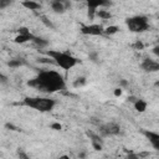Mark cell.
I'll return each instance as SVG.
<instances>
[{
  "mask_svg": "<svg viewBox=\"0 0 159 159\" xmlns=\"http://www.w3.org/2000/svg\"><path fill=\"white\" fill-rule=\"evenodd\" d=\"M27 84L43 93H53L65 89L66 82L62 75L55 70H43L27 82Z\"/></svg>",
  "mask_w": 159,
  "mask_h": 159,
  "instance_id": "cell-1",
  "label": "cell"
},
{
  "mask_svg": "<svg viewBox=\"0 0 159 159\" xmlns=\"http://www.w3.org/2000/svg\"><path fill=\"white\" fill-rule=\"evenodd\" d=\"M46 53L53 61V63L56 66H58L60 68H62L65 71H68V70L73 68L80 62V60L77 57H75L73 55H71L68 52L60 51V50H50Z\"/></svg>",
  "mask_w": 159,
  "mask_h": 159,
  "instance_id": "cell-2",
  "label": "cell"
},
{
  "mask_svg": "<svg viewBox=\"0 0 159 159\" xmlns=\"http://www.w3.org/2000/svg\"><path fill=\"white\" fill-rule=\"evenodd\" d=\"M22 104L39 112H51L56 106V101L48 97H25Z\"/></svg>",
  "mask_w": 159,
  "mask_h": 159,
  "instance_id": "cell-3",
  "label": "cell"
},
{
  "mask_svg": "<svg viewBox=\"0 0 159 159\" xmlns=\"http://www.w3.org/2000/svg\"><path fill=\"white\" fill-rule=\"evenodd\" d=\"M125 25L130 32L140 34L149 30V20L144 15H135L125 19Z\"/></svg>",
  "mask_w": 159,
  "mask_h": 159,
  "instance_id": "cell-4",
  "label": "cell"
},
{
  "mask_svg": "<svg viewBox=\"0 0 159 159\" xmlns=\"http://www.w3.org/2000/svg\"><path fill=\"white\" fill-rule=\"evenodd\" d=\"M99 135L103 137H113V135H118L120 133V125L117 124L116 122H109V123H104L101 124L99 127Z\"/></svg>",
  "mask_w": 159,
  "mask_h": 159,
  "instance_id": "cell-5",
  "label": "cell"
},
{
  "mask_svg": "<svg viewBox=\"0 0 159 159\" xmlns=\"http://www.w3.org/2000/svg\"><path fill=\"white\" fill-rule=\"evenodd\" d=\"M80 31L83 35H88V36H102L104 29L99 24H89V25H82Z\"/></svg>",
  "mask_w": 159,
  "mask_h": 159,
  "instance_id": "cell-6",
  "label": "cell"
},
{
  "mask_svg": "<svg viewBox=\"0 0 159 159\" xmlns=\"http://www.w3.org/2000/svg\"><path fill=\"white\" fill-rule=\"evenodd\" d=\"M102 6H111V2L109 1H104V0H89V1H87L88 17L93 19L96 16V11L98 9H101Z\"/></svg>",
  "mask_w": 159,
  "mask_h": 159,
  "instance_id": "cell-7",
  "label": "cell"
},
{
  "mask_svg": "<svg viewBox=\"0 0 159 159\" xmlns=\"http://www.w3.org/2000/svg\"><path fill=\"white\" fill-rule=\"evenodd\" d=\"M140 68L144 71V72H148V73H153V72H158L159 71V62L153 60V58H144L140 63Z\"/></svg>",
  "mask_w": 159,
  "mask_h": 159,
  "instance_id": "cell-8",
  "label": "cell"
},
{
  "mask_svg": "<svg viewBox=\"0 0 159 159\" xmlns=\"http://www.w3.org/2000/svg\"><path fill=\"white\" fill-rule=\"evenodd\" d=\"M50 6H51L53 12L63 14L67 10V7L70 6V2H66V1H62V0H52V1H50Z\"/></svg>",
  "mask_w": 159,
  "mask_h": 159,
  "instance_id": "cell-9",
  "label": "cell"
},
{
  "mask_svg": "<svg viewBox=\"0 0 159 159\" xmlns=\"http://www.w3.org/2000/svg\"><path fill=\"white\" fill-rule=\"evenodd\" d=\"M87 135L89 137L91 144L94 148V150H102V148H103V139H102V137L99 134H97V133L91 132V130H87Z\"/></svg>",
  "mask_w": 159,
  "mask_h": 159,
  "instance_id": "cell-10",
  "label": "cell"
},
{
  "mask_svg": "<svg viewBox=\"0 0 159 159\" xmlns=\"http://www.w3.org/2000/svg\"><path fill=\"white\" fill-rule=\"evenodd\" d=\"M143 134L149 140V143L152 144V147L155 150H158L159 149V134L157 132H153V130H143Z\"/></svg>",
  "mask_w": 159,
  "mask_h": 159,
  "instance_id": "cell-11",
  "label": "cell"
},
{
  "mask_svg": "<svg viewBox=\"0 0 159 159\" xmlns=\"http://www.w3.org/2000/svg\"><path fill=\"white\" fill-rule=\"evenodd\" d=\"M21 5L24 7H26L27 10H32V11H36V10L41 9V4L37 2V1H32V0H25V1L21 2Z\"/></svg>",
  "mask_w": 159,
  "mask_h": 159,
  "instance_id": "cell-12",
  "label": "cell"
},
{
  "mask_svg": "<svg viewBox=\"0 0 159 159\" xmlns=\"http://www.w3.org/2000/svg\"><path fill=\"white\" fill-rule=\"evenodd\" d=\"M34 36H35V35H32L31 32H30V34H25V35H17L14 41H15L16 43H25V42L32 41Z\"/></svg>",
  "mask_w": 159,
  "mask_h": 159,
  "instance_id": "cell-13",
  "label": "cell"
},
{
  "mask_svg": "<svg viewBox=\"0 0 159 159\" xmlns=\"http://www.w3.org/2000/svg\"><path fill=\"white\" fill-rule=\"evenodd\" d=\"M31 42H34V45L37 47V48H45L47 45H48V42H47V40H45V39H42V37H39V36H34V39H32V41Z\"/></svg>",
  "mask_w": 159,
  "mask_h": 159,
  "instance_id": "cell-14",
  "label": "cell"
},
{
  "mask_svg": "<svg viewBox=\"0 0 159 159\" xmlns=\"http://www.w3.org/2000/svg\"><path fill=\"white\" fill-rule=\"evenodd\" d=\"M133 106H134L135 111L139 112V113H143L147 109V102L143 101V99H139V98H137V101L133 103Z\"/></svg>",
  "mask_w": 159,
  "mask_h": 159,
  "instance_id": "cell-15",
  "label": "cell"
},
{
  "mask_svg": "<svg viewBox=\"0 0 159 159\" xmlns=\"http://www.w3.org/2000/svg\"><path fill=\"white\" fill-rule=\"evenodd\" d=\"M96 16H98V17L102 19V20H109V19L112 17L111 12H109L108 10H104V9H98V10L96 11Z\"/></svg>",
  "mask_w": 159,
  "mask_h": 159,
  "instance_id": "cell-16",
  "label": "cell"
},
{
  "mask_svg": "<svg viewBox=\"0 0 159 159\" xmlns=\"http://www.w3.org/2000/svg\"><path fill=\"white\" fill-rule=\"evenodd\" d=\"M22 65H25V61L22 58H12L7 62V66L11 68H17V67H21Z\"/></svg>",
  "mask_w": 159,
  "mask_h": 159,
  "instance_id": "cell-17",
  "label": "cell"
},
{
  "mask_svg": "<svg viewBox=\"0 0 159 159\" xmlns=\"http://www.w3.org/2000/svg\"><path fill=\"white\" fill-rule=\"evenodd\" d=\"M118 31H119V27H118V26H116V25H109L108 27H106V29H104V31H103V35H107V36H112V35L117 34Z\"/></svg>",
  "mask_w": 159,
  "mask_h": 159,
  "instance_id": "cell-18",
  "label": "cell"
},
{
  "mask_svg": "<svg viewBox=\"0 0 159 159\" xmlns=\"http://www.w3.org/2000/svg\"><path fill=\"white\" fill-rule=\"evenodd\" d=\"M86 83H87L86 77H78V78H76L73 81V87L75 88H80V87H83Z\"/></svg>",
  "mask_w": 159,
  "mask_h": 159,
  "instance_id": "cell-19",
  "label": "cell"
},
{
  "mask_svg": "<svg viewBox=\"0 0 159 159\" xmlns=\"http://www.w3.org/2000/svg\"><path fill=\"white\" fill-rule=\"evenodd\" d=\"M16 153H17V158H19V159H31L30 155H29L24 149H21V148H19Z\"/></svg>",
  "mask_w": 159,
  "mask_h": 159,
  "instance_id": "cell-20",
  "label": "cell"
},
{
  "mask_svg": "<svg viewBox=\"0 0 159 159\" xmlns=\"http://www.w3.org/2000/svg\"><path fill=\"white\" fill-rule=\"evenodd\" d=\"M40 20H41V21H42V22H43V24H45L47 27H50V29H55V26L52 25V22H51V21H50V20H48L46 16L41 15V16H40Z\"/></svg>",
  "mask_w": 159,
  "mask_h": 159,
  "instance_id": "cell-21",
  "label": "cell"
},
{
  "mask_svg": "<svg viewBox=\"0 0 159 159\" xmlns=\"http://www.w3.org/2000/svg\"><path fill=\"white\" fill-rule=\"evenodd\" d=\"M132 47H133L134 50L139 51V50H143V48H144V43H143L142 41H139V40H138V41H135V42L132 45Z\"/></svg>",
  "mask_w": 159,
  "mask_h": 159,
  "instance_id": "cell-22",
  "label": "cell"
},
{
  "mask_svg": "<svg viewBox=\"0 0 159 159\" xmlns=\"http://www.w3.org/2000/svg\"><path fill=\"white\" fill-rule=\"evenodd\" d=\"M0 83H2V84H7V83H9L7 76H5V75L1 73V72H0Z\"/></svg>",
  "mask_w": 159,
  "mask_h": 159,
  "instance_id": "cell-23",
  "label": "cell"
},
{
  "mask_svg": "<svg viewBox=\"0 0 159 159\" xmlns=\"http://www.w3.org/2000/svg\"><path fill=\"white\" fill-rule=\"evenodd\" d=\"M125 159H142V158H140V155L138 153H129L125 157Z\"/></svg>",
  "mask_w": 159,
  "mask_h": 159,
  "instance_id": "cell-24",
  "label": "cell"
},
{
  "mask_svg": "<svg viewBox=\"0 0 159 159\" xmlns=\"http://www.w3.org/2000/svg\"><path fill=\"white\" fill-rule=\"evenodd\" d=\"M89 60L93 62H98V55L97 52H89Z\"/></svg>",
  "mask_w": 159,
  "mask_h": 159,
  "instance_id": "cell-25",
  "label": "cell"
},
{
  "mask_svg": "<svg viewBox=\"0 0 159 159\" xmlns=\"http://www.w3.org/2000/svg\"><path fill=\"white\" fill-rule=\"evenodd\" d=\"M10 4H11L10 0H0V9H4L6 6H9Z\"/></svg>",
  "mask_w": 159,
  "mask_h": 159,
  "instance_id": "cell-26",
  "label": "cell"
},
{
  "mask_svg": "<svg viewBox=\"0 0 159 159\" xmlns=\"http://www.w3.org/2000/svg\"><path fill=\"white\" fill-rule=\"evenodd\" d=\"M50 127H51L52 129H55V130H60V129L62 128V125H61L60 123H52Z\"/></svg>",
  "mask_w": 159,
  "mask_h": 159,
  "instance_id": "cell-27",
  "label": "cell"
},
{
  "mask_svg": "<svg viewBox=\"0 0 159 159\" xmlns=\"http://www.w3.org/2000/svg\"><path fill=\"white\" fill-rule=\"evenodd\" d=\"M5 128H7V129H10V130H19L17 127H15L14 124H10V123H6V124H5Z\"/></svg>",
  "mask_w": 159,
  "mask_h": 159,
  "instance_id": "cell-28",
  "label": "cell"
},
{
  "mask_svg": "<svg viewBox=\"0 0 159 159\" xmlns=\"http://www.w3.org/2000/svg\"><path fill=\"white\" fill-rule=\"evenodd\" d=\"M153 52H154L155 56H159V46H158V45L153 47Z\"/></svg>",
  "mask_w": 159,
  "mask_h": 159,
  "instance_id": "cell-29",
  "label": "cell"
},
{
  "mask_svg": "<svg viewBox=\"0 0 159 159\" xmlns=\"http://www.w3.org/2000/svg\"><path fill=\"white\" fill-rule=\"evenodd\" d=\"M114 94H116V96H120V94H122V89H120V88H116Z\"/></svg>",
  "mask_w": 159,
  "mask_h": 159,
  "instance_id": "cell-30",
  "label": "cell"
},
{
  "mask_svg": "<svg viewBox=\"0 0 159 159\" xmlns=\"http://www.w3.org/2000/svg\"><path fill=\"white\" fill-rule=\"evenodd\" d=\"M58 159H71V158H70L68 155H61V157H60Z\"/></svg>",
  "mask_w": 159,
  "mask_h": 159,
  "instance_id": "cell-31",
  "label": "cell"
},
{
  "mask_svg": "<svg viewBox=\"0 0 159 159\" xmlns=\"http://www.w3.org/2000/svg\"><path fill=\"white\" fill-rule=\"evenodd\" d=\"M120 84H122V86H127V81L122 80V81H120Z\"/></svg>",
  "mask_w": 159,
  "mask_h": 159,
  "instance_id": "cell-32",
  "label": "cell"
}]
</instances>
